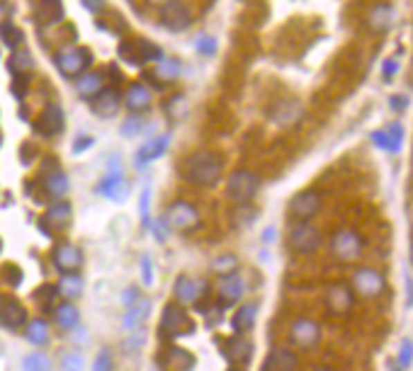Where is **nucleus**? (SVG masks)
Returning a JSON list of instances; mask_svg holds the SVG:
<instances>
[{
  "mask_svg": "<svg viewBox=\"0 0 413 371\" xmlns=\"http://www.w3.org/2000/svg\"><path fill=\"white\" fill-rule=\"evenodd\" d=\"M221 170H224V160L214 151H197L187 155V160L183 163V175L192 187H214L221 180Z\"/></svg>",
  "mask_w": 413,
  "mask_h": 371,
  "instance_id": "obj_1",
  "label": "nucleus"
},
{
  "mask_svg": "<svg viewBox=\"0 0 413 371\" xmlns=\"http://www.w3.org/2000/svg\"><path fill=\"white\" fill-rule=\"evenodd\" d=\"M287 245L299 258H311V255L319 253L321 245H324L321 228H316L314 223L292 221V226H289L287 231Z\"/></svg>",
  "mask_w": 413,
  "mask_h": 371,
  "instance_id": "obj_2",
  "label": "nucleus"
},
{
  "mask_svg": "<svg viewBox=\"0 0 413 371\" xmlns=\"http://www.w3.org/2000/svg\"><path fill=\"white\" fill-rule=\"evenodd\" d=\"M158 332L163 340H180V337H187L194 332V323L190 318L187 308L178 301H170L168 306L160 313V323H158Z\"/></svg>",
  "mask_w": 413,
  "mask_h": 371,
  "instance_id": "obj_3",
  "label": "nucleus"
},
{
  "mask_svg": "<svg viewBox=\"0 0 413 371\" xmlns=\"http://www.w3.org/2000/svg\"><path fill=\"white\" fill-rule=\"evenodd\" d=\"M260 189V178L250 170H234L226 180V197L234 204H250Z\"/></svg>",
  "mask_w": 413,
  "mask_h": 371,
  "instance_id": "obj_4",
  "label": "nucleus"
},
{
  "mask_svg": "<svg viewBox=\"0 0 413 371\" xmlns=\"http://www.w3.org/2000/svg\"><path fill=\"white\" fill-rule=\"evenodd\" d=\"M365 240L355 228H338L331 236V255L340 263H355L362 255Z\"/></svg>",
  "mask_w": 413,
  "mask_h": 371,
  "instance_id": "obj_5",
  "label": "nucleus"
},
{
  "mask_svg": "<svg viewBox=\"0 0 413 371\" xmlns=\"http://www.w3.org/2000/svg\"><path fill=\"white\" fill-rule=\"evenodd\" d=\"M49 260L61 277H66V274H80L83 263H85L83 250L68 240L54 242V247H51V253H49Z\"/></svg>",
  "mask_w": 413,
  "mask_h": 371,
  "instance_id": "obj_6",
  "label": "nucleus"
},
{
  "mask_svg": "<svg viewBox=\"0 0 413 371\" xmlns=\"http://www.w3.org/2000/svg\"><path fill=\"white\" fill-rule=\"evenodd\" d=\"M287 209L292 221L311 223L321 213V209H324V197H321L319 189H302V192H297L289 199Z\"/></svg>",
  "mask_w": 413,
  "mask_h": 371,
  "instance_id": "obj_7",
  "label": "nucleus"
},
{
  "mask_svg": "<svg viewBox=\"0 0 413 371\" xmlns=\"http://www.w3.org/2000/svg\"><path fill=\"white\" fill-rule=\"evenodd\" d=\"M350 289L360 298H379L387 289V279L374 267H358L353 274V282H350Z\"/></svg>",
  "mask_w": 413,
  "mask_h": 371,
  "instance_id": "obj_8",
  "label": "nucleus"
},
{
  "mask_svg": "<svg viewBox=\"0 0 413 371\" xmlns=\"http://www.w3.org/2000/svg\"><path fill=\"white\" fill-rule=\"evenodd\" d=\"M173 294L178 298V303L183 306H197L204 298L210 296V284L202 277H190V274H180L173 284Z\"/></svg>",
  "mask_w": 413,
  "mask_h": 371,
  "instance_id": "obj_9",
  "label": "nucleus"
},
{
  "mask_svg": "<svg viewBox=\"0 0 413 371\" xmlns=\"http://www.w3.org/2000/svg\"><path fill=\"white\" fill-rule=\"evenodd\" d=\"M73 221V207H71L66 199H59V202H51L46 207L44 216L39 221V231H44L49 238H54V233H61L71 226Z\"/></svg>",
  "mask_w": 413,
  "mask_h": 371,
  "instance_id": "obj_10",
  "label": "nucleus"
},
{
  "mask_svg": "<svg viewBox=\"0 0 413 371\" xmlns=\"http://www.w3.org/2000/svg\"><path fill=\"white\" fill-rule=\"evenodd\" d=\"M163 218L170 226V231H190L199 223V209L197 204L187 202V199H175L168 207V211L163 213Z\"/></svg>",
  "mask_w": 413,
  "mask_h": 371,
  "instance_id": "obj_11",
  "label": "nucleus"
},
{
  "mask_svg": "<svg viewBox=\"0 0 413 371\" xmlns=\"http://www.w3.org/2000/svg\"><path fill=\"white\" fill-rule=\"evenodd\" d=\"M90 64H93V56L88 49H80V46H71V49L56 54V66L66 78H80L90 68Z\"/></svg>",
  "mask_w": 413,
  "mask_h": 371,
  "instance_id": "obj_12",
  "label": "nucleus"
},
{
  "mask_svg": "<svg viewBox=\"0 0 413 371\" xmlns=\"http://www.w3.org/2000/svg\"><path fill=\"white\" fill-rule=\"evenodd\" d=\"M95 192H98L100 197L110 199V202H125L127 199V184H125V175H122V163L117 165V158L110 160L107 175L95 184Z\"/></svg>",
  "mask_w": 413,
  "mask_h": 371,
  "instance_id": "obj_13",
  "label": "nucleus"
},
{
  "mask_svg": "<svg viewBox=\"0 0 413 371\" xmlns=\"http://www.w3.org/2000/svg\"><path fill=\"white\" fill-rule=\"evenodd\" d=\"M355 294L353 289H350V284H343V282H336L331 284L329 289H326V308H329L331 316H350L355 308Z\"/></svg>",
  "mask_w": 413,
  "mask_h": 371,
  "instance_id": "obj_14",
  "label": "nucleus"
},
{
  "mask_svg": "<svg viewBox=\"0 0 413 371\" xmlns=\"http://www.w3.org/2000/svg\"><path fill=\"white\" fill-rule=\"evenodd\" d=\"M289 340L302 350H314L321 342V325L314 318H294L289 325Z\"/></svg>",
  "mask_w": 413,
  "mask_h": 371,
  "instance_id": "obj_15",
  "label": "nucleus"
},
{
  "mask_svg": "<svg viewBox=\"0 0 413 371\" xmlns=\"http://www.w3.org/2000/svg\"><path fill=\"white\" fill-rule=\"evenodd\" d=\"M221 354L229 361L231 366H239V369H246L253 359V342L246 335H234L231 340H226L221 345Z\"/></svg>",
  "mask_w": 413,
  "mask_h": 371,
  "instance_id": "obj_16",
  "label": "nucleus"
},
{
  "mask_svg": "<svg viewBox=\"0 0 413 371\" xmlns=\"http://www.w3.org/2000/svg\"><path fill=\"white\" fill-rule=\"evenodd\" d=\"M246 296V279L234 274V277H221L217 282V301L219 308H234L244 301Z\"/></svg>",
  "mask_w": 413,
  "mask_h": 371,
  "instance_id": "obj_17",
  "label": "nucleus"
},
{
  "mask_svg": "<svg viewBox=\"0 0 413 371\" xmlns=\"http://www.w3.org/2000/svg\"><path fill=\"white\" fill-rule=\"evenodd\" d=\"M27 308L17 298H3L0 301V327L8 332H20L27 325Z\"/></svg>",
  "mask_w": 413,
  "mask_h": 371,
  "instance_id": "obj_18",
  "label": "nucleus"
},
{
  "mask_svg": "<svg viewBox=\"0 0 413 371\" xmlns=\"http://www.w3.org/2000/svg\"><path fill=\"white\" fill-rule=\"evenodd\" d=\"M64 126H66L64 107L56 102H49L44 107V112H42L39 122H37V134H42L44 139H54V136H59L64 131Z\"/></svg>",
  "mask_w": 413,
  "mask_h": 371,
  "instance_id": "obj_19",
  "label": "nucleus"
},
{
  "mask_svg": "<svg viewBox=\"0 0 413 371\" xmlns=\"http://www.w3.org/2000/svg\"><path fill=\"white\" fill-rule=\"evenodd\" d=\"M299 369V354L289 347H275L263 359L260 371H297Z\"/></svg>",
  "mask_w": 413,
  "mask_h": 371,
  "instance_id": "obj_20",
  "label": "nucleus"
},
{
  "mask_svg": "<svg viewBox=\"0 0 413 371\" xmlns=\"http://www.w3.org/2000/svg\"><path fill=\"white\" fill-rule=\"evenodd\" d=\"M90 104H93L95 117L112 119V117H117V112H120V107H122V95L117 93L115 88H102L93 99H90Z\"/></svg>",
  "mask_w": 413,
  "mask_h": 371,
  "instance_id": "obj_21",
  "label": "nucleus"
},
{
  "mask_svg": "<svg viewBox=\"0 0 413 371\" xmlns=\"http://www.w3.org/2000/svg\"><path fill=\"white\" fill-rule=\"evenodd\" d=\"M51 321L61 332H73L80 325V311L73 301H59L51 311Z\"/></svg>",
  "mask_w": 413,
  "mask_h": 371,
  "instance_id": "obj_22",
  "label": "nucleus"
},
{
  "mask_svg": "<svg viewBox=\"0 0 413 371\" xmlns=\"http://www.w3.org/2000/svg\"><path fill=\"white\" fill-rule=\"evenodd\" d=\"M160 366L165 371H192L194 366V356L190 354L185 347L178 345H168L160 354Z\"/></svg>",
  "mask_w": 413,
  "mask_h": 371,
  "instance_id": "obj_23",
  "label": "nucleus"
},
{
  "mask_svg": "<svg viewBox=\"0 0 413 371\" xmlns=\"http://www.w3.org/2000/svg\"><path fill=\"white\" fill-rule=\"evenodd\" d=\"M168 146H170V134L156 136V139H151L149 144H144L139 151H136L134 165H136V168H144V165L154 163L156 158H160V155H163L165 151H168Z\"/></svg>",
  "mask_w": 413,
  "mask_h": 371,
  "instance_id": "obj_24",
  "label": "nucleus"
},
{
  "mask_svg": "<svg viewBox=\"0 0 413 371\" xmlns=\"http://www.w3.org/2000/svg\"><path fill=\"white\" fill-rule=\"evenodd\" d=\"M255 321H258V306H255V303H241L234 311L229 323H231L234 335H248L255 327Z\"/></svg>",
  "mask_w": 413,
  "mask_h": 371,
  "instance_id": "obj_25",
  "label": "nucleus"
},
{
  "mask_svg": "<svg viewBox=\"0 0 413 371\" xmlns=\"http://www.w3.org/2000/svg\"><path fill=\"white\" fill-rule=\"evenodd\" d=\"M42 187H44V194L51 199V202H59L68 194L71 182H68V175L64 170H51V173H44V180H42Z\"/></svg>",
  "mask_w": 413,
  "mask_h": 371,
  "instance_id": "obj_26",
  "label": "nucleus"
},
{
  "mask_svg": "<svg viewBox=\"0 0 413 371\" xmlns=\"http://www.w3.org/2000/svg\"><path fill=\"white\" fill-rule=\"evenodd\" d=\"M160 20H163V25L168 27V30H185V27L190 25V10L185 3H180V0H170L168 6H163V15H160Z\"/></svg>",
  "mask_w": 413,
  "mask_h": 371,
  "instance_id": "obj_27",
  "label": "nucleus"
},
{
  "mask_svg": "<svg viewBox=\"0 0 413 371\" xmlns=\"http://www.w3.org/2000/svg\"><path fill=\"white\" fill-rule=\"evenodd\" d=\"M149 313H151V301H149V298L141 296L139 301L134 303V306L125 308V318H122V330L136 332L146 323Z\"/></svg>",
  "mask_w": 413,
  "mask_h": 371,
  "instance_id": "obj_28",
  "label": "nucleus"
},
{
  "mask_svg": "<svg viewBox=\"0 0 413 371\" xmlns=\"http://www.w3.org/2000/svg\"><path fill=\"white\" fill-rule=\"evenodd\" d=\"M151 102H154V95H151V90L146 88L144 83H131L129 85L125 104L131 109V114H144L146 109L151 107Z\"/></svg>",
  "mask_w": 413,
  "mask_h": 371,
  "instance_id": "obj_29",
  "label": "nucleus"
},
{
  "mask_svg": "<svg viewBox=\"0 0 413 371\" xmlns=\"http://www.w3.org/2000/svg\"><path fill=\"white\" fill-rule=\"evenodd\" d=\"M25 337L30 340V345L35 347H46L51 342V325L44 321V318H32V321H27L25 325Z\"/></svg>",
  "mask_w": 413,
  "mask_h": 371,
  "instance_id": "obj_30",
  "label": "nucleus"
},
{
  "mask_svg": "<svg viewBox=\"0 0 413 371\" xmlns=\"http://www.w3.org/2000/svg\"><path fill=\"white\" fill-rule=\"evenodd\" d=\"M372 139H374V144H377V146H382V151H389V153H396V149L401 146V141H403L401 124H392L389 129L377 131V134H374Z\"/></svg>",
  "mask_w": 413,
  "mask_h": 371,
  "instance_id": "obj_31",
  "label": "nucleus"
},
{
  "mask_svg": "<svg viewBox=\"0 0 413 371\" xmlns=\"http://www.w3.org/2000/svg\"><path fill=\"white\" fill-rule=\"evenodd\" d=\"M102 83H105V80H102L100 73H88V70H85V73L75 80V93H78V97H83V99H93L95 95L102 90Z\"/></svg>",
  "mask_w": 413,
  "mask_h": 371,
  "instance_id": "obj_32",
  "label": "nucleus"
},
{
  "mask_svg": "<svg viewBox=\"0 0 413 371\" xmlns=\"http://www.w3.org/2000/svg\"><path fill=\"white\" fill-rule=\"evenodd\" d=\"M56 289H59V296H64L66 301H75L78 296H83L85 284H83V277H80V274H66V277L59 279Z\"/></svg>",
  "mask_w": 413,
  "mask_h": 371,
  "instance_id": "obj_33",
  "label": "nucleus"
},
{
  "mask_svg": "<svg viewBox=\"0 0 413 371\" xmlns=\"http://www.w3.org/2000/svg\"><path fill=\"white\" fill-rule=\"evenodd\" d=\"M37 17H39L42 25L61 22V17H64V3H61V0H39V6H37Z\"/></svg>",
  "mask_w": 413,
  "mask_h": 371,
  "instance_id": "obj_34",
  "label": "nucleus"
},
{
  "mask_svg": "<svg viewBox=\"0 0 413 371\" xmlns=\"http://www.w3.org/2000/svg\"><path fill=\"white\" fill-rule=\"evenodd\" d=\"M22 371H54V359L46 352L35 350L22 356Z\"/></svg>",
  "mask_w": 413,
  "mask_h": 371,
  "instance_id": "obj_35",
  "label": "nucleus"
},
{
  "mask_svg": "<svg viewBox=\"0 0 413 371\" xmlns=\"http://www.w3.org/2000/svg\"><path fill=\"white\" fill-rule=\"evenodd\" d=\"M299 117H302V104L294 102V99H284V102H279L277 107H275V114H273L275 122L282 124V126L294 124Z\"/></svg>",
  "mask_w": 413,
  "mask_h": 371,
  "instance_id": "obj_36",
  "label": "nucleus"
},
{
  "mask_svg": "<svg viewBox=\"0 0 413 371\" xmlns=\"http://www.w3.org/2000/svg\"><path fill=\"white\" fill-rule=\"evenodd\" d=\"M239 258L236 255H231V253H226V255H219V258H214L210 263V267H212V272L217 274V277H234V274H239Z\"/></svg>",
  "mask_w": 413,
  "mask_h": 371,
  "instance_id": "obj_37",
  "label": "nucleus"
},
{
  "mask_svg": "<svg viewBox=\"0 0 413 371\" xmlns=\"http://www.w3.org/2000/svg\"><path fill=\"white\" fill-rule=\"evenodd\" d=\"M392 8L389 6H374L372 10H369V15H367V22H369V27L372 30H387L389 25H392Z\"/></svg>",
  "mask_w": 413,
  "mask_h": 371,
  "instance_id": "obj_38",
  "label": "nucleus"
},
{
  "mask_svg": "<svg viewBox=\"0 0 413 371\" xmlns=\"http://www.w3.org/2000/svg\"><path fill=\"white\" fill-rule=\"evenodd\" d=\"M0 41L8 46V49H17L22 44V32L12 25L10 20L0 22Z\"/></svg>",
  "mask_w": 413,
  "mask_h": 371,
  "instance_id": "obj_39",
  "label": "nucleus"
},
{
  "mask_svg": "<svg viewBox=\"0 0 413 371\" xmlns=\"http://www.w3.org/2000/svg\"><path fill=\"white\" fill-rule=\"evenodd\" d=\"M134 46H136V54H139L141 64H146V61H160V59H163V51H160V46H156L154 41L139 39V41H134Z\"/></svg>",
  "mask_w": 413,
  "mask_h": 371,
  "instance_id": "obj_40",
  "label": "nucleus"
},
{
  "mask_svg": "<svg viewBox=\"0 0 413 371\" xmlns=\"http://www.w3.org/2000/svg\"><path fill=\"white\" fill-rule=\"evenodd\" d=\"M180 68H183V66H180L175 59H160L156 73H158V78L163 80V83H170V80H175L180 75Z\"/></svg>",
  "mask_w": 413,
  "mask_h": 371,
  "instance_id": "obj_41",
  "label": "nucleus"
},
{
  "mask_svg": "<svg viewBox=\"0 0 413 371\" xmlns=\"http://www.w3.org/2000/svg\"><path fill=\"white\" fill-rule=\"evenodd\" d=\"M93 371H115V354H112L110 347H102V350L95 354Z\"/></svg>",
  "mask_w": 413,
  "mask_h": 371,
  "instance_id": "obj_42",
  "label": "nucleus"
},
{
  "mask_svg": "<svg viewBox=\"0 0 413 371\" xmlns=\"http://www.w3.org/2000/svg\"><path fill=\"white\" fill-rule=\"evenodd\" d=\"M149 231H151V236H154V240H158L160 245L163 242H168V238H170V226L165 223V218L163 216H158V218H151V223H149Z\"/></svg>",
  "mask_w": 413,
  "mask_h": 371,
  "instance_id": "obj_43",
  "label": "nucleus"
},
{
  "mask_svg": "<svg viewBox=\"0 0 413 371\" xmlns=\"http://www.w3.org/2000/svg\"><path fill=\"white\" fill-rule=\"evenodd\" d=\"M35 298L37 301H44L46 308H54L56 303H59L56 301V298H59V289H56V284H44V287L35 292Z\"/></svg>",
  "mask_w": 413,
  "mask_h": 371,
  "instance_id": "obj_44",
  "label": "nucleus"
},
{
  "mask_svg": "<svg viewBox=\"0 0 413 371\" xmlns=\"http://www.w3.org/2000/svg\"><path fill=\"white\" fill-rule=\"evenodd\" d=\"M139 216H141V226L149 228V223H151V187H144V189H141Z\"/></svg>",
  "mask_w": 413,
  "mask_h": 371,
  "instance_id": "obj_45",
  "label": "nucleus"
},
{
  "mask_svg": "<svg viewBox=\"0 0 413 371\" xmlns=\"http://www.w3.org/2000/svg\"><path fill=\"white\" fill-rule=\"evenodd\" d=\"M61 371H83V354L80 352H66L61 356Z\"/></svg>",
  "mask_w": 413,
  "mask_h": 371,
  "instance_id": "obj_46",
  "label": "nucleus"
},
{
  "mask_svg": "<svg viewBox=\"0 0 413 371\" xmlns=\"http://www.w3.org/2000/svg\"><path fill=\"white\" fill-rule=\"evenodd\" d=\"M141 129H144V122H141L139 114H131V117L122 124V134H125L127 139H134L136 134H141Z\"/></svg>",
  "mask_w": 413,
  "mask_h": 371,
  "instance_id": "obj_47",
  "label": "nucleus"
},
{
  "mask_svg": "<svg viewBox=\"0 0 413 371\" xmlns=\"http://www.w3.org/2000/svg\"><path fill=\"white\" fill-rule=\"evenodd\" d=\"M194 49H197V54H202V56H212L217 51V39L210 35L197 37V39H194Z\"/></svg>",
  "mask_w": 413,
  "mask_h": 371,
  "instance_id": "obj_48",
  "label": "nucleus"
},
{
  "mask_svg": "<svg viewBox=\"0 0 413 371\" xmlns=\"http://www.w3.org/2000/svg\"><path fill=\"white\" fill-rule=\"evenodd\" d=\"M144 342H146V335L144 332H131V337L129 340H125L122 342V352H127V354H134V352H139L141 347H144Z\"/></svg>",
  "mask_w": 413,
  "mask_h": 371,
  "instance_id": "obj_49",
  "label": "nucleus"
},
{
  "mask_svg": "<svg viewBox=\"0 0 413 371\" xmlns=\"http://www.w3.org/2000/svg\"><path fill=\"white\" fill-rule=\"evenodd\" d=\"M141 282H144V287H151L154 284V260H151V255H141Z\"/></svg>",
  "mask_w": 413,
  "mask_h": 371,
  "instance_id": "obj_50",
  "label": "nucleus"
},
{
  "mask_svg": "<svg viewBox=\"0 0 413 371\" xmlns=\"http://www.w3.org/2000/svg\"><path fill=\"white\" fill-rule=\"evenodd\" d=\"M413 359V342L411 340H403L401 347H398V364L401 366H408Z\"/></svg>",
  "mask_w": 413,
  "mask_h": 371,
  "instance_id": "obj_51",
  "label": "nucleus"
},
{
  "mask_svg": "<svg viewBox=\"0 0 413 371\" xmlns=\"http://www.w3.org/2000/svg\"><path fill=\"white\" fill-rule=\"evenodd\" d=\"M3 277H6V282L10 284V287H17V284L22 282V272L15 267V265H6V269H3Z\"/></svg>",
  "mask_w": 413,
  "mask_h": 371,
  "instance_id": "obj_52",
  "label": "nucleus"
},
{
  "mask_svg": "<svg viewBox=\"0 0 413 371\" xmlns=\"http://www.w3.org/2000/svg\"><path fill=\"white\" fill-rule=\"evenodd\" d=\"M141 298V289L139 287H129L125 294H122V303H125V308H129V306H134L136 301Z\"/></svg>",
  "mask_w": 413,
  "mask_h": 371,
  "instance_id": "obj_53",
  "label": "nucleus"
},
{
  "mask_svg": "<svg viewBox=\"0 0 413 371\" xmlns=\"http://www.w3.org/2000/svg\"><path fill=\"white\" fill-rule=\"evenodd\" d=\"M93 144H95L93 136H78V139H75V144H73V153H75V155H78V153H85V149H90Z\"/></svg>",
  "mask_w": 413,
  "mask_h": 371,
  "instance_id": "obj_54",
  "label": "nucleus"
},
{
  "mask_svg": "<svg viewBox=\"0 0 413 371\" xmlns=\"http://www.w3.org/2000/svg\"><path fill=\"white\" fill-rule=\"evenodd\" d=\"M394 73H396V61H394V59L384 61V78L392 80V78H394Z\"/></svg>",
  "mask_w": 413,
  "mask_h": 371,
  "instance_id": "obj_55",
  "label": "nucleus"
},
{
  "mask_svg": "<svg viewBox=\"0 0 413 371\" xmlns=\"http://www.w3.org/2000/svg\"><path fill=\"white\" fill-rule=\"evenodd\" d=\"M102 3H105V0H83V6L88 8V10H100Z\"/></svg>",
  "mask_w": 413,
  "mask_h": 371,
  "instance_id": "obj_56",
  "label": "nucleus"
},
{
  "mask_svg": "<svg viewBox=\"0 0 413 371\" xmlns=\"http://www.w3.org/2000/svg\"><path fill=\"white\" fill-rule=\"evenodd\" d=\"M275 238H277V231H275V228H273V226H270V228H268V231H265V233H263V242H273V240H275Z\"/></svg>",
  "mask_w": 413,
  "mask_h": 371,
  "instance_id": "obj_57",
  "label": "nucleus"
},
{
  "mask_svg": "<svg viewBox=\"0 0 413 371\" xmlns=\"http://www.w3.org/2000/svg\"><path fill=\"white\" fill-rule=\"evenodd\" d=\"M149 3H151V6H160V8H163V6H168L170 0H149Z\"/></svg>",
  "mask_w": 413,
  "mask_h": 371,
  "instance_id": "obj_58",
  "label": "nucleus"
},
{
  "mask_svg": "<svg viewBox=\"0 0 413 371\" xmlns=\"http://www.w3.org/2000/svg\"><path fill=\"white\" fill-rule=\"evenodd\" d=\"M311 371H333L331 366H316V369H311Z\"/></svg>",
  "mask_w": 413,
  "mask_h": 371,
  "instance_id": "obj_59",
  "label": "nucleus"
},
{
  "mask_svg": "<svg viewBox=\"0 0 413 371\" xmlns=\"http://www.w3.org/2000/svg\"><path fill=\"white\" fill-rule=\"evenodd\" d=\"M226 371H246V369H239V366H231V369H226Z\"/></svg>",
  "mask_w": 413,
  "mask_h": 371,
  "instance_id": "obj_60",
  "label": "nucleus"
}]
</instances>
